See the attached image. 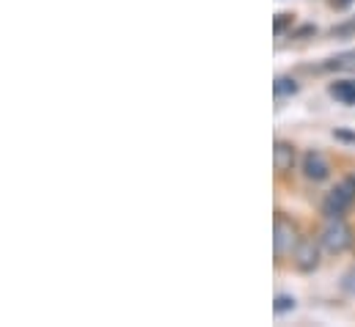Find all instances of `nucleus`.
Returning <instances> with one entry per match:
<instances>
[{"label":"nucleus","instance_id":"f257e3e1","mask_svg":"<svg viewBox=\"0 0 355 327\" xmlns=\"http://www.w3.org/2000/svg\"><path fill=\"white\" fill-rule=\"evenodd\" d=\"M353 201H355V179L347 176V179H342V182L325 195V201H322V215H325V218H342V215L353 206Z\"/></svg>","mask_w":355,"mask_h":327},{"label":"nucleus","instance_id":"f03ea898","mask_svg":"<svg viewBox=\"0 0 355 327\" xmlns=\"http://www.w3.org/2000/svg\"><path fill=\"white\" fill-rule=\"evenodd\" d=\"M320 242L331 253H342V250H347L353 245V234H350V229H347V223L342 218H328V223H325V229L320 234Z\"/></svg>","mask_w":355,"mask_h":327},{"label":"nucleus","instance_id":"7ed1b4c3","mask_svg":"<svg viewBox=\"0 0 355 327\" xmlns=\"http://www.w3.org/2000/svg\"><path fill=\"white\" fill-rule=\"evenodd\" d=\"M272 242H275V256H278V258L286 256V253H295L297 245H300L297 229H295L286 218H275V237H272Z\"/></svg>","mask_w":355,"mask_h":327},{"label":"nucleus","instance_id":"20e7f679","mask_svg":"<svg viewBox=\"0 0 355 327\" xmlns=\"http://www.w3.org/2000/svg\"><path fill=\"white\" fill-rule=\"evenodd\" d=\"M303 173H306V179H311V182H325L328 176H331V165L325 160V154L322 152H306L303 154Z\"/></svg>","mask_w":355,"mask_h":327},{"label":"nucleus","instance_id":"39448f33","mask_svg":"<svg viewBox=\"0 0 355 327\" xmlns=\"http://www.w3.org/2000/svg\"><path fill=\"white\" fill-rule=\"evenodd\" d=\"M295 264H297V269H303V272H311V269H317L320 267V247L314 240H303L297 250H295Z\"/></svg>","mask_w":355,"mask_h":327},{"label":"nucleus","instance_id":"423d86ee","mask_svg":"<svg viewBox=\"0 0 355 327\" xmlns=\"http://www.w3.org/2000/svg\"><path fill=\"white\" fill-rule=\"evenodd\" d=\"M272 165H275L278 173L292 170V165H295V146L286 143V141H275V146H272Z\"/></svg>","mask_w":355,"mask_h":327},{"label":"nucleus","instance_id":"0eeeda50","mask_svg":"<svg viewBox=\"0 0 355 327\" xmlns=\"http://www.w3.org/2000/svg\"><path fill=\"white\" fill-rule=\"evenodd\" d=\"M320 69L322 72H355V50H347V53H339V55L328 58Z\"/></svg>","mask_w":355,"mask_h":327},{"label":"nucleus","instance_id":"6e6552de","mask_svg":"<svg viewBox=\"0 0 355 327\" xmlns=\"http://www.w3.org/2000/svg\"><path fill=\"white\" fill-rule=\"evenodd\" d=\"M331 94L345 102V105H355V80H342V82H334L331 85Z\"/></svg>","mask_w":355,"mask_h":327},{"label":"nucleus","instance_id":"1a4fd4ad","mask_svg":"<svg viewBox=\"0 0 355 327\" xmlns=\"http://www.w3.org/2000/svg\"><path fill=\"white\" fill-rule=\"evenodd\" d=\"M272 91H275L278 99H281V96H292V94H297V82L292 80V78H275Z\"/></svg>","mask_w":355,"mask_h":327},{"label":"nucleus","instance_id":"9d476101","mask_svg":"<svg viewBox=\"0 0 355 327\" xmlns=\"http://www.w3.org/2000/svg\"><path fill=\"white\" fill-rule=\"evenodd\" d=\"M295 297L292 294H275V303H272V311L281 317V314H289V311H295Z\"/></svg>","mask_w":355,"mask_h":327},{"label":"nucleus","instance_id":"9b49d317","mask_svg":"<svg viewBox=\"0 0 355 327\" xmlns=\"http://www.w3.org/2000/svg\"><path fill=\"white\" fill-rule=\"evenodd\" d=\"M286 25H292V14H278V17H275V25H272L275 36H281V33L286 30Z\"/></svg>","mask_w":355,"mask_h":327},{"label":"nucleus","instance_id":"f8f14e48","mask_svg":"<svg viewBox=\"0 0 355 327\" xmlns=\"http://www.w3.org/2000/svg\"><path fill=\"white\" fill-rule=\"evenodd\" d=\"M334 138H336V141H342V143L355 146V130H334Z\"/></svg>","mask_w":355,"mask_h":327},{"label":"nucleus","instance_id":"ddd939ff","mask_svg":"<svg viewBox=\"0 0 355 327\" xmlns=\"http://www.w3.org/2000/svg\"><path fill=\"white\" fill-rule=\"evenodd\" d=\"M331 3H334V8H347L353 0H331Z\"/></svg>","mask_w":355,"mask_h":327}]
</instances>
